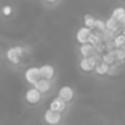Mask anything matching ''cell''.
<instances>
[{"label": "cell", "instance_id": "6da1fadb", "mask_svg": "<svg viewBox=\"0 0 125 125\" xmlns=\"http://www.w3.org/2000/svg\"><path fill=\"white\" fill-rule=\"evenodd\" d=\"M24 53V47L22 46H13V47H10L7 51H6V57L7 60L13 63V64H17L21 60V57L23 56Z\"/></svg>", "mask_w": 125, "mask_h": 125}, {"label": "cell", "instance_id": "7a4b0ae2", "mask_svg": "<svg viewBox=\"0 0 125 125\" xmlns=\"http://www.w3.org/2000/svg\"><path fill=\"white\" fill-rule=\"evenodd\" d=\"M24 79L26 82L31 85H34L37 82H39L42 79V73H40V68L38 67H31L26 71L24 73Z\"/></svg>", "mask_w": 125, "mask_h": 125}, {"label": "cell", "instance_id": "3957f363", "mask_svg": "<svg viewBox=\"0 0 125 125\" xmlns=\"http://www.w3.org/2000/svg\"><path fill=\"white\" fill-rule=\"evenodd\" d=\"M44 120L49 125H57L62 120V114L60 112H56V111H52L51 108H49L44 113Z\"/></svg>", "mask_w": 125, "mask_h": 125}, {"label": "cell", "instance_id": "277c9868", "mask_svg": "<svg viewBox=\"0 0 125 125\" xmlns=\"http://www.w3.org/2000/svg\"><path fill=\"white\" fill-rule=\"evenodd\" d=\"M42 92L37 89V87H31V89H28L27 91H26V101L29 103V104H37V103H39L40 102V100H42Z\"/></svg>", "mask_w": 125, "mask_h": 125}, {"label": "cell", "instance_id": "5b68a950", "mask_svg": "<svg viewBox=\"0 0 125 125\" xmlns=\"http://www.w3.org/2000/svg\"><path fill=\"white\" fill-rule=\"evenodd\" d=\"M97 64V61L90 56V57H83V60L80 61L79 66H80V69L83 72H86V73H90L92 71H95V67Z\"/></svg>", "mask_w": 125, "mask_h": 125}, {"label": "cell", "instance_id": "8992f818", "mask_svg": "<svg viewBox=\"0 0 125 125\" xmlns=\"http://www.w3.org/2000/svg\"><path fill=\"white\" fill-rule=\"evenodd\" d=\"M91 33H92V31H91L90 28H87V27H82V28L78 29V32H77V34H75V39H77V42H79L80 45L86 44V42H90Z\"/></svg>", "mask_w": 125, "mask_h": 125}, {"label": "cell", "instance_id": "52a82bcc", "mask_svg": "<svg viewBox=\"0 0 125 125\" xmlns=\"http://www.w3.org/2000/svg\"><path fill=\"white\" fill-rule=\"evenodd\" d=\"M58 97H61L66 102H71L74 97V91L71 86H62L58 90Z\"/></svg>", "mask_w": 125, "mask_h": 125}, {"label": "cell", "instance_id": "ba28073f", "mask_svg": "<svg viewBox=\"0 0 125 125\" xmlns=\"http://www.w3.org/2000/svg\"><path fill=\"white\" fill-rule=\"evenodd\" d=\"M66 107H67V102L63 101L61 97H56L50 102V108L52 111H56V112H60V113H62L66 109Z\"/></svg>", "mask_w": 125, "mask_h": 125}, {"label": "cell", "instance_id": "9c48e42d", "mask_svg": "<svg viewBox=\"0 0 125 125\" xmlns=\"http://www.w3.org/2000/svg\"><path fill=\"white\" fill-rule=\"evenodd\" d=\"M40 73H42V78L51 80L55 75V68L51 64H42L40 67Z\"/></svg>", "mask_w": 125, "mask_h": 125}, {"label": "cell", "instance_id": "30bf717a", "mask_svg": "<svg viewBox=\"0 0 125 125\" xmlns=\"http://www.w3.org/2000/svg\"><path fill=\"white\" fill-rule=\"evenodd\" d=\"M34 87H37L42 94H46L50 89H51V82L49 79H45V78H42L39 82L34 84Z\"/></svg>", "mask_w": 125, "mask_h": 125}, {"label": "cell", "instance_id": "8fae6325", "mask_svg": "<svg viewBox=\"0 0 125 125\" xmlns=\"http://www.w3.org/2000/svg\"><path fill=\"white\" fill-rule=\"evenodd\" d=\"M119 28H120V22H119L118 20H115L114 17L111 16V17L106 21V29L117 33V32L119 31Z\"/></svg>", "mask_w": 125, "mask_h": 125}, {"label": "cell", "instance_id": "7c38bea8", "mask_svg": "<svg viewBox=\"0 0 125 125\" xmlns=\"http://www.w3.org/2000/svg\"><path fill=\"white\" fill-rule=\"evenodd\" d=\"M95 52H96L95 46H94L92 44H90V42L83 44V45L80 46V53H82L83 57H90V56H92Z\"/></svg>", "mask_w": 125, "mask_h": 125}, {"label": "cell", "instance_id": "4fadbf2b", "mask_svg": "<svg viewBox=\"0 0 125 125\" xmlns=\"http://www.w3.org/2000/svg\"><path fill=\"white\" fill-rule=\"evenodd\" d=\"M95 72H96L97 75H106V74H108V72H109V64L106 63V62H103V61H101L100 63L96 64Z\"/></svg>", "mask_w": 125, "mask_h": 125}, {"label": "cell", "instance_id": "5bb4252c", "mask_svg": "<svg viewBox=\"0 0 125 125\" xmlns=\"http://www.w3.org/2000/svg\"><path fill=\"white\" fill-rule=\"evenodd\" d=\"M102 61L106 62V63H108L109 66L113 64L117 61V57H115L114 51H106V53H102Z\"/></svg>", "mask_w": 125, "mask_h": 125}, {"label": "cell", "instance_id": "9a60e30c", "mask_svg": "<svg viewBox=\"0 0 125 125\" xmlns=\"http://www.w3.org/2000/svg\"><path fill=\"white\" fill-rule=\"evenodd\" d=\"M95 22H96V18L94 16H91L89 13L84 16V26L87 27V28H90L91 31L95 29Z\"/></svg>", "mask_w": 125, "mask_h": 125}, {"label": "cell", "instance_id": "2e32d148", "mask_svg": "<svg viewBox=\"0 0 125 125\" xmlns=\"http://www.w3.org/2000/svg\"><path fill=\"white\" fill-rule=\"evenodd\" d=\"M112 17H114L115 20H118L120 22L125 17V9L124 7H115L112 12Z\"/></svg>", "mask_w": 125, "mask_h": 125}, {"label": "cell", "instance_id": "e0dca14e", "mask_svg": "<svg viewBox=\"0 0 125 125\" xmlns=\"http://www.w3.org/2000/svg\"><path fill=\"white\" fill-rule=\"evenodd\" d=\"M117 33L112 32V31H108V29H104L103 32H101V37H102V42H109V40H113L114 37H115Z\"/></svg>", "mask_w": 125, "mask_h": 125}, {"label": "cell", "instance_id": "ac0fdd59", "mask_svg": "<svg viewBox=\"0 0 125 125\" xmlns=\"http://www.w3.org/2000/svg\"><path fill=\"white\" fill-rule=\"evenodd\" d=\"M114 44H115L117 49H120L125 44V37L123 33H117L115 34V37H114Z\"/></svg>", "mask_w": 125, "mask_h": 125}, {"label": "cell", "instance_id": "d6986e66", "mask_svg": "<svg viewBox=\"0 0 125 125\" xmlns=\"http://www.w3.org/2000/svg\"><path fill=\"white\" fill-rule=\"evenodd\" d=\"M104 29H106V22H103L102 20H96V22H95V31L103 32Z\"/></svg>", "mask_w": 125, "mask_h": 125}, {"label": "cell", "instance_id": "ffe728a7", "mask_svg": "<svg viewBox=\"0 0 125 125\" xmlns=\"http://www.w3.org/2000/svg\"><path fill=\"white\" fill-rule=\"evenodd\" d=\"M114 53H115L117 61H119V62H124L125 61V51H123L122 49H115Z\"/></svg>", "mask_w": 125, "mask_h": 125}, {"label": "cell", "instance_id": "44dd1931", "mask_svg": "<svg viewBox=\"0 0 125 125\" xmlns=\"http://www.w3.org/2000/svg\"><path fill=\"white\" fill-rule=\"evenodd\" d=\"M104 46H106V51H114L117 49V46L114 44V39L109 40V42H104Z\"/></svg>", "mask_w": 125, "mask_h": 125}, {"label": "cell", "instance_id": "7402d4cb", "mask_svg": "<svg viewBox=\"0 0 125 125\" xmlns=\"http://www.w3.org/2000/svg\"><path fill=\"white\" fill-rule=\"evenodd\" d=\"M1 11H2V15H4V16H10V15L12 13V7H11L10 5H5Z\"/></svg>", "mask_w": 125, "mask_h": 125}, {"label": "cell", "instance_id": "603a6c76", "mask_svg": "<svg viewBox=\"0 0 125 125\" xmlns=\"http://www.w3.org/2000/svg\"><path fill=\"white\" fill-rule=\"evenodd\" d=\"M120 26H122V27H124V28H125V17L123 18V20H122V21H120Z\"/></svg>", "mask_w": 125, "mask_h": 125}, {"label": "cell", "instance_id": "cb8c5ba5", "mask_svg": "<svg viewBox=\"0 0 125 125\" xmlns=\"http://www.w3.org/2000/svg\"><path fill=\"white\" fill-rule=\"evenodd\" d=\"M45 1H47V2H55L56 0H45Z\"/></svg>", "mask_w": 125, "mask_h": 125}, {"label": "cell", "instance_id": "d4e9b609", "mask_svg": "<svg viewBox=\"0 0 125 125\" xmlns=\"http://www.w3.org/2000/svg\"><path fill=\"white\" fill-rule=\"evenodd\" d=\"M120 49H122L123 51H125V44H124V45H123V46H122V47H120Z\"/></svg>", "mask_w": 125, "mask_h": 125}, {"label": "cell", "instance_id": "484cf974", "mask_svg": "<svg viewBox=\"0 0 125 125\" xmlns=\"http://www.w3.org/2000/svg\"><path fill=\"white\" fill-rule=\"evenodd\" d=\"M122 33L124 34V37H125V28H124V29H123V31H122Z\"/></svg>", "mask_w": 125, "mask_h": 125}]
</instances>
